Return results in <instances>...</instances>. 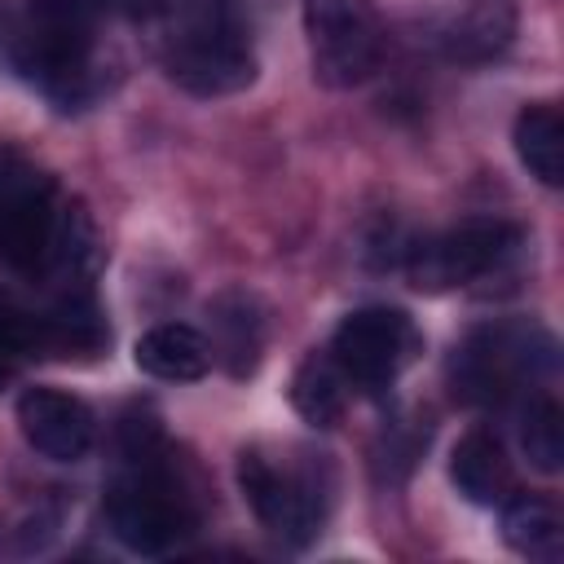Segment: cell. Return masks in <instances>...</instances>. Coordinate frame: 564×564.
I'll return each instance as SVG.
<instances>
[{
  "mask_svg": "<svg viewBox=\"0 0 564 564\" xmlns=\"http://www.w3.org/2000/svg\"><path fill=\"white\" fill-rule=\"evenodd\" d=\"M18 427L53 463H79L93 445V410L62 388H26L18 397Z\"/></svg>",
  "mask_w": 564,
  "mask_h": 564,
  "instance_id": "8fae6325",
  "label": "cell"
},
{
  "mask_svg": "<svg viewBox=\"0 0 564 564\" xmlns=\"http://www.w3.org/2000/svg\"><path fill=\"white\" fill-rule=\"evenodd\" d=\"M555 366V339L529 322H502L476 330L454 357V392L467 401H494L520 379H533Z\"/></svg>",
  "mask_w": 564,
  "mask_h": 564,
  "instance_id": "3957f363",
  "label": "cell"
},
{
  "mask_svg": "<svg viewBox=\"0 0 564 564\" xmlns=\"http://www.w3.org/2000/svg\"><path fill=\"white\" fill-rule=\"evenodd\" d=\"M502 538H507V546L516 555L555 564L564 555V520H560V507L546 502V498H533V494L511 498L502 507Z\"/></svg>",
  "mask_w": 564,
  "mask_h": 564,
  "instance_id": "2e32d148",
  "label": "cell"
},
{
  "mask_svg": "<svg viewBox=\"0 0 564 564\" xmlns=\"http://www.w3.org/2000/svg\"><path fill=\"white\" fill-rule=\"evenodd\" d=\"M40 348V335H35V317L13 308L9 300H0V383L13 379L18 361L31 357Z\"/></svg>",
  "mask_w": 564,
  "mask_h": 564,
  "instance_id": "ffe728a7",
  "label": "cell"
},
{
  "mask_svg": "<svg viewBox=\"0 0 564 564\" xmlns=\"http://www.w3.org/2000/svg\"><path fill=\"white\" fill-rule=\"evenodd\" d=\"M520 247V229L507 220H467L458 229L432 234L410 247L405 273L419 291H454L485 278Z\"/></svg>",
  "mask_w": 564,
  "mask_h": 564,
  "instance_id": "52a82bcc",
  "label": "cell"
},
{
  "mask_svg": "<svg viewBox=\"0 0 564 564\" xmlns=\"http://www.w3.org/2000/svg\"><path fill=\"white\" fill-rule=\"evenodd\" d=\"M449 480L476 507L502 502L507 489H511V467H507V454H502L498 436H489V432L458 436V445L449 454Z\"/></svg>",
  "mask_w": 564,
  "mask_h": 564,
  "instance_id": "5bb4252c",
  "label": "cell"
},
{
  "mask_svg": "<svg viewBox=\"0 0 564 564\" xmlns=\"http://www.w3.org/2000/svg\"><path fill=\"white\" fill-rule=\"evenodd\" d=\"M101 0H31L13 62L18 70L62 106H75L93 88V26Z\"/></svg>",
  "mask_w": 564,
  "mask_h": 564,
  "instance_id": "7a4b0ae2",
  "label": "cell"
},
{
  "mask_svg": "<svg viewBox=\"0 0 564 564\" xmlns=\"http://www.w3.org/2000/svg\"><path fill=\"white\" fill-rule=\"evenodd\" d=\"M154 26L167 75L194 97H225L256 79L251 35L234 0H132Z\"/></svg>",
  "mask_w": 564,
  "mask_h": 564,
  "instance_id": "6da1fadb",
  "label": "cell"
},
{
  "mask_svg": "<svg viewBox=\"0 0 564 564\" xmlns=\"http://www.w3.org/2000/svg\"><path fill=\"white\" fill-rule=\"evenodd\" d=\"M304 35L313 75L330 88H352L379 66V22L366 0H304Z\"/></svg>",
  "mask_w": 564,
  "mask_h": 564,
  "instance_id": "8992f818",
  "label": "cell"
},
{
  "mask_svg": "<svg viewBox=\"0 0 564 564\" xmlns=\"http://www.w3.org/2000/svg\"><path fill=\"white\" fill-rule=\"evenodd\" d=\"M419 352V330L401 308L366 304L352 308L330 335V361L361 388H388Z\"/></svg>",
  "mask_w": 564,
  "mask_h": 564,
  "instance_id": "ba28073f",
  "label": "cell"
},
{
  "mask_svg": "<svg viewBox=\"0 0 564 564\" xmlns=\"http://www.w3.org/2000/svg\"><path fill=\"white\" fill-rule=\"evenodd\" d=\"M516 154L529 167V176H538L542 185H560L564 181V119L551 101L524 106L516 119Z\"/></svg>",
  "mask_w": 564,
  "mask_h": 564,
  "instance_id": "e0dca14e",
  "label": "cell"
},
{
  "mask_svg": "<svg viewBox=\"0 0 564 564\" xmlns=\"http://www.w3.org/2000/svg\"><path fill=\"white\" fill-rule=\"evenodd\" d=\"M35 335H40V348H53V352H97L106 344V322H101V308L88 291L70 286L44 317H35Z\"/></svg>",
  "mask_w": 564,
  "mask_h": 564,
  "instance_id": "9a60e30c",
  "label": "cell"
},
{
  "mask_svg": "<svg viewBox=\"0 0 564 564\" xmlns=\"http://www.w3.org/2000/svg\"><path fill=\"white\" fill-rule=\"evenodd\" d=\"M520 449L533 471L555 476L564 467V410L551 397H533L520 423Z\"/></svg>",
  "mask_w": 564,
  "mask_h": 564,
  "instance_id": "d6986e66",
  "label": "cell"
},
{
  "mask_svg": "<svg viewBox=\"0 0 564 564\" xmlns=\"http://www.w3.org/2000/svg\"><path fill=\"white\" fill-rule=\"evenodd\" d=\"M238 485H242L247 507L256 511V520L273 538L291 542V546H304L317 533L322 489H317L313 471L286 467V463L269 458L264 449H242L238 454Z\"/></svg>",
  "mask_w": 564,
  "mask_h": 564,
  "instance_id": "9c48e42d",
  "label": "cell"
},
{
  "mask_svg": "<svg viewBox=\"0 0 564 564\" xmlns=\"http://www.w3.org/2000/svg\"><path fill=\"white\" fill-rule=\"evenodd\" d=\"M106 524L128 551L159 555L172 542H181L194 520H189V507H185L181 489L172 485V476L150 467V463H141L137 471H128L123 480L110 485Z\"/></svg>",
  "mask_w": 564,
  "mask_h": 564,
  "instance_id": "5b68a950",
  "label": "cell"
},
{
  "mask_svg": "<svg viewBox=\"0 0 564 564\" xmlns=\"http://www.w3.org/2000/svg\"><path fill=\"white\" fill-rule=\"evenodd\" d=\"M137 366L154 379H167V383H194L212 370V348H207V335H198L194 326L185 322H163V326H150L137 348H132Z\"/></svg>",
  "mask_w": 564,
  "mask_h": 564,
  "instance_id": "4fadbf2b",
  "label": "cell"
},
{
  "mask_svg": "<svg viewBox=\"0 0 564 564\" xmlns=\"http://www.w3.org/2000/svg\"><path fill=\"white\" fill-rule=\"evenodd\" d=\"M291 405L304 423L330 427L344 414V375L326 357H308L291 379Z\"/></svg>",
  "mask_w": 564,
  "mask_h": 564,
  "instance_id": "ac0fdd59",
  "label": "cell"
},
{
  "mask_svg": "<svg viewBox=\"0 0 564 564\" xmlns=\"http://www.w3.org/2000/svg\"><path fill=\"white\" fill-rule=\"evenodd\" d=\"M207 326H212V339H207L212 357H220L234 379H247L260 366V348H264L260 300L251 291H220L207 304Z\"/></svg>",
  "mask_w": 564,
  "mask_h": 564,
  "instance_id": "7c38bea8",
  "label": "cell"
},
{
  "mask_svg": "<svg viewBox=\"0 0 564 564\" xmlns=\"http://www.w3.org/2000/svg\"><path fill=\"white\" fill-rule=\"evenodd\" d=\"M516 35V9L507 0H445L427 18V40L449 62H489Z\"/></svg>",
  "mask_w": 564,
  "mask_h": 564,
  "instance_id": "30bf717a",
  "label": "cell"
},
{
  "mask_svg": "<svg viewBox=\"0 0 564 564\" xmlns=\"http://www.w3.org/2000/svg\"><path fill=\"white\" fill-rule=\"evenodd\" d=\"M62 207L53 181L22 154H0V256L13 269H44L53 251Z\"/></svg>",
  "mask_w": 564,
  "mask_h": 564,
  "instance_id": "277c9868",
  "label": "cell"
}]
</instances>
